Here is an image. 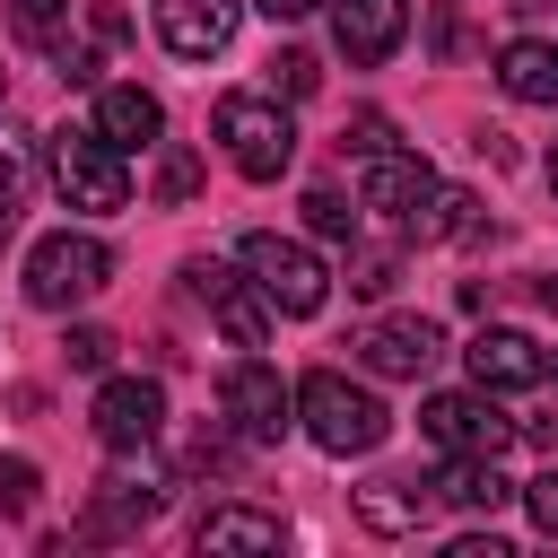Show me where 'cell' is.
I'll return each mask as SVG.
<instances>
[{"label":"cell","mask_w":558,"mask_h":558,"mask_svg":"<svg viewBox=\"0 0 558 558\" xmlns=\"http://www.w3.org/2000/svg\"><path fill=\"white\" fill-rule=\"evenodd\" d=\"M296 418H305V436H314L323 453H375V445L392 436V410H384L366 384L331 375V366H314V375L296 384Z\"/></svg>","instance_id":"obj_1"},{"label":"cell","mask_w":558,"mask_h":558,"mask_svg":"<svg viewBox=\"0 0 558 558\" xmlns=\"http://www.w3.org/2000/svg\"><path fill=\"white\" fill-rule=\"evenodd\" d=\"M218 148L244 183H279L296 166V122L279 113V96H218Z\"/></svg>","instance_id":"obj_2"},{"label":"cell","mask_w":558,"mask_h":558,"mask_svg":"<svg viewBox=\"0 0 558 558\" xmlns=\"http://www.w3.org/2000/svg\"><path fill=\"white\" fill-rule=\"evenodd\" d=\"M52 192L87 218H113L131 209V174H122V148L105 131H52Z\"/></svg>","instance_id":"obj_3"},{"label":"cell","mask_w":558,"mask_h":558,"mask_svg":"<svg viewBox=\"0 0 558 558\" xmlns=\"http://www.w3.org/2000/svg\"><path fill=\"white\" fill-rule=\"evenodd\" d=\"M105 279H113V253H105L96 235H78V227H61V235H44V244L26 253V296H35L44 314L87 305Z\"/></svg>","instance_id":"obj_4"},{"label":"cell","mask_w":558,"mask_h":558,"mask_svg":"<svg viewBox=\"0 0 558 558\" xmlns=\"http://www.w3.org/2000/svg\"><path fill=\"white\" fill-rule=\"evenodd\" d=\"M235 262L253 270V288L270 296V314H314V305L331 296L323 253H314V244H296V235H244V244H235Z\"/></svg>","instance_id":"obj_5"},{"label":"cell","mask_w":558,"mask_h":558,"mask_svg":"<svg viewBox=\"0 0 558 558\" xmlns=\"http://www.w3.org/2000/svg\"><path fill=\"white\" fill-rule=\"evenodd\" d=\"M218 410H227V427H235L244 445H279V436L296 427V392H288L279 366H262V357H235V366L218 375Z\"/></svg>","instance_id":"obj_6"},{"label":"cell","mask_w":558,"mask_h":558,"mask_svg":"<svg viewBox=\"0 0 558 558\" xmlns=\"http://www.w3.org/2000/svg\"><path fill=\"white\" fill-rule=\"evenodd\" d=\"M418 427H427L445 453H506V445L523 436V427L497 410V392H488V384H471V392H436V401L418 410Z\"/></svg>","instance_id":"obj_7"},{"label":"cell","mask_w":558,"mask_h":558,"mask_svg":"<svg viewBox=\"0 0 558 558\" xmlns=\"http://www.w3.org/2000/svg\"><path fill=\"white\" fill-rule=\"evenodd\" d=\"M140 453H148V445H131V453L96 480L87 532H105V541H113V532H140V523H157V514H166V488H174V480H166L157 462H140Z\"/></svg>","instance_id":"obj_8"},{"label":"cell","mask_w":558,"mask_h":558,"mask_svg":"<svg viewBox=\"0 0 558 558\" xmlns=\"http://www.w3.org/2000/svg\"><path fill=\"white\" fill-rule=\"evenodd\" d=\"M183 279H192V296L227 323V340H235V349H262V340H270V296L253 288V270L235 279L227 262H209V253H201V262H183Z\"/></svg>","instance_id":"obj_9"},{"label":"cell","mask_w":558,"mask_h":558,"mask_svg":"<svg viewBox=\"0 0 558 558\" xmlns=\"http://www.w3.org/2000/svg\"><path fill=\"white\" fill-rule=\"evenodd\" d=\"M96 436L113 445V453H131V445H157V427H166V392L148 384V375H113L105 392H96Z\"/></svg>","instance_id":"obj_10"},{"label":"cell","mask_w":558,"mask_h":558,"mask_svg":"<svg viewBox=\"0 0 558 558\" xmlns=\"http://www.w3.org/2000/svg\"><path fill=\"white\" fill-rule=\"evenodd\" d=\"M436 323H418V314H384V323H366L357 331V357L375 366V375H392V384H418L427 366H436Z\"/></svg>","instance_id":"obj_11"},{"label":"cell","mask_w":558,"mask_h":558,"mask_svg":"<svg viewBox=\"0 0 558 558\" xmlns=\"http://www.w3.org/2000/svg\"><path fill=\"white\" fill-rule=\"evenodd\" d=\"M331 35H340V52H349L357 70H375V61L401 52V35H410V0H331Z\"/></svg>","instance_id":"obj_12"},{"label":"cell","mask_w":558,"mask_h":558,"mask_svg":"<svg viewBox=\"0 0 558 558\" xmlns=\"http://www.w3.org/2000/svg\"><path fill=\"white\" fill-rule=\"evenodd\" d=\"M462 357H471V384H488V392H532L549 375V357H541L532 331H480Z\"/></svg>","instance_id":"obj_13"},{"label":"cell","mask_w":558,"mask_h":558,"mask_svg":"<svg viewBox=\"0 0 558 558\" xmlns=\"http://www.w3.org/2000/svg\"><path fill=\"white\" fill-rule=\"evenodd\" d=\"M157 35L183 61H209L235 44V0H157Z\"/></svg>","instance_id":"obj_14"},{"label":"cell","mask_w":558,"mask_h":558,"mask_svg":"<svg viewBox=\"0 0 558 558\" xmlns=\"http://www.w3.org/2000/svg\"><path fill=\"white\" fill-rule=\"evenodd\" d=\"M427 192H436L427 157H401V148L366 157V209H375V218H410V209H418Z\"/></svg>","instance_id":"obj_15"},{"label":"cell","mask_w":558,"mask_h":558,"mask_svg":"<svg viewBox=\"0 0 558 558\" xmlns=\"http://www.w3.org/2000/svg\"><path fill=\"white\" fill-rule=\"evenodd\" d=\"M497 87H506L514 105H558V44L514 35V44L497 52Z\"/></svg>","instance_id":"obj_16"},{"label":"cell","mask_w":558,"mask_h":558,"mask_svg":"<svg viewBox=\"0 0 558 558\" xmlns=\"http://www.w3.org/2000/svg\"><path fill=\"white\" fill-rule=\"evenodd\" d=\"M96 131H105L113 148H157L166 105H157L148 87H105V96H96Z\"/></svg>","instance_id":"obj_17"},{"label":"cell","mask_w":558,"mask_h":558,"mask_svg":"<svg viewBox=\"0 0 558 558\" xmlns=\"http://www.w3.org/2000/svg\"><path fill=\"white\" fill-rule=\"evenodd\" d=\"M436 497H445V506H462V514H497L514 488L497 480V453H453V462L436 471Z\"/></svg>","instance_id":"obj_18"},{"label":"cell","mask_w":558,"mask_h":558,"mask_svg":"<svg viewBox=\"0 0 558 558\" xmlns=\"http://www.w3.org/2000/svg\"><path fill=\"white\" fill-rule=\"evenodd\" d=\"M357 523L384 532V541H401V532L427 523V497H418L410 480H366V488H357Z\"/></svg>","instance_id":"obj_19"},{"label":"cell","mask_w":558,"mask_h":558,"mask_svg":"<svg viewBox=\"0 0 558 558\" xmlns=\"http://www.w3.org/2000/svg\"><path fill=\"white\" fill-rule=\"evenodd\" d=\"M201 549H279V514H262V506H209L201 514Z\"/></svg>","instance_id":"obj_20"},{"label":"cell","mask_w":558,"mask_h":558,"mask_svg":"<svg viewBox=\"0 0 558 558\" xmlns=\"http://www.w3.org/2000/svg\"><path fill=\"white\" fill-rule=\"evenodd\" d=\"M401 227H410L418 244H445V235H471V227H480V201H471V192H453V183H436Z\"/></svg>","instance_id":"obj_21"},{"label":"cell","mask_w":558,"mask_h":558,"mask_svg":"<svg viewBox=\"0 0 558 558\" xmlns=\"http://www.w3.org/2000/svg\"><path fill=\"white\" fill-rule=\"evenodd\" d=\"M35 488H44V471H35L26 453H0V514H9V523L35 514Z\"/></svg>","instance_id":"obj_22"},{"label":"cell","mask_w":558,"mask_h":558,"mask_svg":"<svg viewBox=\"0 0 558 558\" xmlns=\"http://www.w3.org/2000/svg\"><path fill=\"white\" fill-rule=\"evenodd\" d=\"M192 192H201V157H192V148H166V157H157V201L174 209V201H192Z\"/></svg>","instance_id":"obj_23"},{"label":"cell","mask_w":558,"mask_h":558,"mask_svg":"<svg viewBox=\"0 0 558 558\" xmlns=\"http://www.w3.org/2000/svg\"><path fill=\"white\" fill-rule=\"evenodd\" d=\"M305 227H314L323 244H349V235H357V209H349L340 192H314V201H305Z\"/></svg>","instance_id":"obj_24"},{"label":"cell","mask_w":558,"mask_h":558,"mask_svg":"<svg viewBox=\"0 0 558 558\" xmlns=\"http://www.w3.org/2000/svg\"><path fill=\"white\" fill-rule=\"evenodd\" d=\"M270 87H279V96H314V87H323L314 52H279V61H270Z\"/></svg>","instance_id":"obj_25"},{"label":"cell","mask_w":558,"mask_h":558,"mask_svg":"<svg viewBox=\"0 0 558 558\" xmlns=\"http://www.w3.org/2000/svg\"><path fill=\"white\" fill-rule=\"evenodd\" d=\"M61 9L70 0H17V35L26 44H61Z\"/></svg>","instance_id":"obj_26"},{"label":"cell","mask_w":558,"mask_h":558,"mask_svg":"<svg viewBox=\"0 0 558 558\" xmlns=\"http://www.w3.org/2000/svg\"><path fill=\"white\" fill-rule=\"evenodd\" d=\"M61 349H70V366H78V375H96V366L113 357V331H96V323H78V331H70Z\"/></svg>","instance_id":"obj_27"},{"label":"cell","mask_w":558,"mask_h":558,"mask_svg":"<svg viewBox=\"0 0 558 558\" xmlns=\"http://www.w3.org/2000/svg\"><path fill=\"white\" fill-rule=\"evenodd\" d=\"M523 506H532V523H541V532L558 541V471H541V480L523 488Z\"/></svg>","instance_id":"obj_28"},{"label":"cell","mask_w":558,"mask_h":558,"mask_svg":"<svg viewBox=\"0 0 558 558\" xmlns=\"http://www.w3.org/2000/svg\"><path fill=\"white\" fill-rule=\"evenodd\" d=\"M349 148H357V157H384V148H392V122H384V113H357V122H349Z\"/></svg>","instance_id":"obj_29"},{"label":"cell","mask_w":558,"mask_h":558,"mask_svg":"<svg viewBox=\"0 0 558 558\" xmlns=\"http://www.w3.org/2000/svg\"><path fill=\"white\" fill-rule=\"evenodd\" d=\"M445 558H514V549H506V541H497V532H462V541H453V549H445Z\"/></svg>","instance_id":"obj_30"},{"label":"cell","mask_w":558,"mask_h":558,"mask_svg":"<svg viewBox=\"0 0 558 558\" xmlns=\"http://www.w3.org/2000/svg\"><path fill=\"white\" fill-rule=\"evenodd\" d=\"M349 288H357V296H384V288H392V262H357V279H349Z\"/></svg>","instance_id":"obj_31"},{"label":"cell","mask_w":558,"mask_h":558,"mask_svg":"<svg viewBox=\"0 0 558 558\" xmlns=\"http://www.w3.org/2000/svg\"><path fill=\"white\" fill-rule=\"evenodd\" d=\"M314 9H323V0H262V17H279V26H288V17H314Z\"/></svg>","instance_id":"obj_32"},{"label":"cell","mask_w":558,"mask_h":558,"mask_svg":"<svg viewBox=\"0 0 558 558\" xmlns=\"http://www.w3.org/2000/svg\"><path fill=\"white\" fill-rule=\"evenodd\" d=\"M532 445H549V453H558V418H532Z\"/></svg>","instance_id":"obj_33"},{"label":"cell","mask_w":558,"mask_h":558,"mask_svg":"<svg viewBox=\"0 0 558 558\" xmlns=\"http://www.w3.org/2000/svg\"><path fill=\"white\" fill-rule=\"evenodd\" d=\"M549 192H558V140H549Z\"/></svg>","instance_id":"obj_34"},{"label":"cell","mask_w":558,"mask_h":558,"mask_svg":"<svg viewBox=\"0 0 558 558\" xmlns=\"http://www.w3.org/2000/svg\"><path fill=\"white\" fill-rule=\"evenodd\" d=\"M541 296H549V305H558V279H541Z\"/></svg>","instance_id":"obj_35"}]
</instances>
